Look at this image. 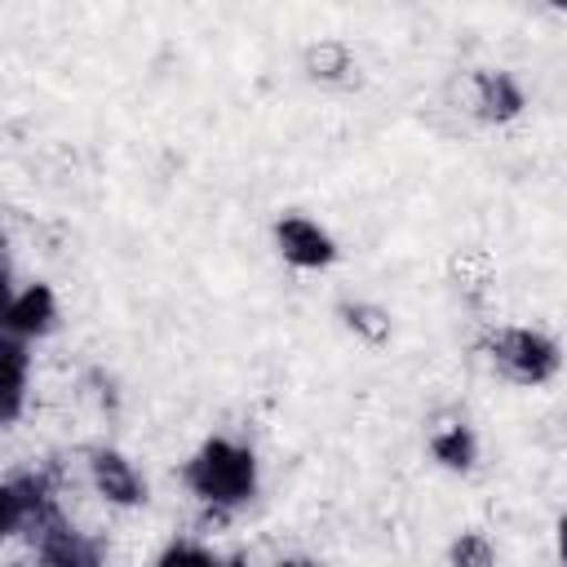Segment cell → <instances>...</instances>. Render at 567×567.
Segmentation results:
<instances>
[{"instance_id": "7c38bea8", "label": "cell", "mask_w": 567, "mask_h": 567, "mask_svg": "<svg viewBox=\"0 0 567 567\" xmlns=\"http://www.w3.org/2000/svg\"><path fill=\"white\" fill-rule=\"evenodd\" d=\"M447 567H501V549L483 527H461L447 540Z\"/></svg>"}, {"instance_id": "3957f363", "label": "cell", "mask_w": 567, "mask_h": 567, "mask_svg": "<svg viewBox=\"0 0 567 567\" xmlns=\"http://www.w3.org/2000/svg\"><path fill=\"white\" fill-rule=\"evenodd\" d=\"M80 478L89 487V496L115 514H133L151 505V478L137 465L133 452H124L120 443H93L80 456Z\"/></svg>"}, {"instance_id": "7a4b0ae2", "label": "cell", "mask_w": 567, "mask_h": 567, "mask_svg": "<svg viewBox=\"0 0 567 567\" xmlns=\"http://www.w3.org/2000/svg\"><path fill=\"white\" fill-rule=\"evenodd\" d=\"M483 359H487V368H492L505 385H514V390H545V385H554V381L563 377V368H567L563 341H558L549 328H540V323H518V319L487 328V337H483Z\"/></svg>"}, {"instance_id": "ba28073f", "label": "cell", "mask_w": 567, "mask_h": 567, "mask_svg": "<svg viewBox=\"0 0 567 567\" xmlns=\"http://www.w3.org/2000/svg\"><path fill=\"white\" fill-rule=\"evenodd\" d=\"M31 385H35V350L0 337V425L4 430H13L27 416Z\"/></svg>"}, {"instance_id": "8992f818", "label": "cell", "mask_w": 567, "mask_h": 567, "mask_svg": "<svg viewBox=\"0 0 567 567\" xmlns=\"http://www.w3.org/2000/svg\"><path fill=\"white\" fill-rule=\"evenodd\" d=\"M465 111L487 128H505L527 115V89L505 66H474L465 75Z\"/></svg>"}, {"instance_id": "8fae6325", "label": "cell", "mask_w": 567, "mask_h": 567, "mask_svg": "<svg viewBox=\"0 0 567 567\" xmlns=\"http://www.w3.org/2000/svg\"><path fill=\"white\" fill-rule=\"evenodd\" d=\"M151 567H244V563L230 558V554H221L217 545H208L199 536H173V540H164L155 549Z\"/></svg>"}, {"instance_id": "9c48e42d", "label": "cell", "mask_w": 567, "mask_h": 567, "mask_svg": "<svg viewBox=\"0 0 567 567\" xmlns=\"http://www.w3.org/2000/svg\"><path fill=\"white\" fill-rule=\"evenodd\" d=\"M301 71L319 89H350L359 84V53L341 35H319L301 49Z\"/></svg>"}, {"instance_id": "52a82bcc", "label": "cell", "mask_w": 567, "mask_h": 567, "mask_svg": "<svg viewBox=\"0 0 567 567\" xmlns=\"http://www.w3.org/2000/svg\"><path fill=\"white\" fill-rule=\"evenodd\" d=\"M425 452H430V461H434L443 474H461V478H465V474H474L478 461H483V439H478V430H474L470 416L443 412V416H434L430 430H425Z\"/></svg>"}, {"instance_id": "277c9868", "label": "cell", "mask_w": 567, "mask_h": 567, "mask_svg": "<svg viewBox=\"0 0 567 567\" xmlns=\"http://www.w3.org/2000/svg\"><path fill=\"white\" fill-rule=\"evenodd\" d=\"M270 248L275 257L297 275H323L341 261V239L328 221H319L306 208H284L270 221Z\"/></svg>"}, {"instance_id": "5bb4252c", "label": "cell", "mask_w": 567, "mask_h": 567, "mask_svg": "<svg viewBox=\"0 0 567 567\" xmlns=\"http://www.w3.org/2000/svg\"><path fill=\"white\" fill-rule=\"evenodd\" d=\"M266 567H328V563L315 558V554H279V558H270Z\"/></svg>"}, {"instance_id": "30bf717a", "label": "cell", "mask_w": 567, "mask_h": 567, "mask_svg": "<svg viewBox=\"0 0 567 567\" xmlns=\"http://www.w3.org/2000/svg\"><path fill=\"white\" fill-rule=\"evenodd\" d=\"M337 323L368 350H381L394 337V315L372 297H341L337 301Z\"/></svg>"}, {"instance_id": "4fadbf2b", "label": "cell", "mask_w": 567, "mask_h": 567, "mask_svg": "<svg viewBox=\"0 0 567 567\" xmlns=\"http://www.w3.org/2000/svg\"><path fill=\"white\" fill-rule=\"evenodd\" d=\"M549 545H554V563L567 567V509H558V518L549 527Z\"/></svg>"}, {"instance_id": "5b68a950", "label": "cell", "mask_w": 567, "mask_h": 567, "mask_svg": "<svg viewBox=\"0 0 567 567\" xmlns=\"http://www.w3.org/2000/svg\"><path fill=\"white\" fill-rule=\"evenodd\" d=\"M62 292L44 279V275H31V279H9L4 288V310H0V328L9 341H22V346H44L49 337L62 332Z\"/></svg>"}, {"instance_id": "6da1fadb", "label": "cell", "mask_w": 567, "mask_h": 567, "mask_svg": "<svg viewBox=\"0 0 567 567\" xmlns=\"http://www.w3.org/2000/svg\"><path fill=\"white\" fill-rule=\"evenodd\" d=\"M177 478L199 509L217 518H235L261 496V456L244 434L217 430V434H204L182 456Z\"/></svg>"}]
</instances>
